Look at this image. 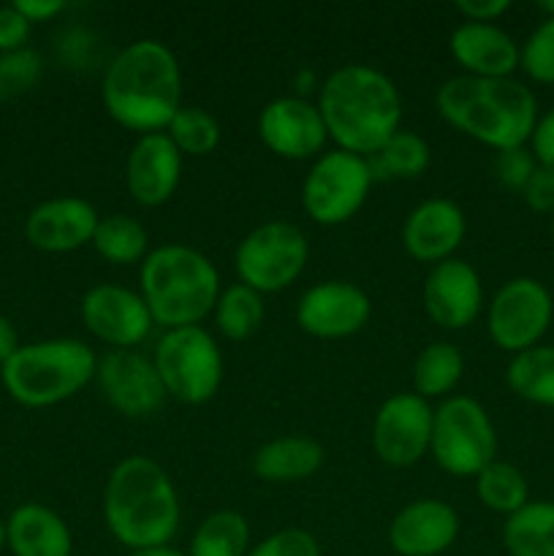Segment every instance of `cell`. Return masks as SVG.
I'll list each match as a JSON object with an SVG mask.
<instances>
[{"mask_svg": "<svg viewBox=\"0 0 554 556\" xmlns=\"http://www.w3.org/2000/svg\"><path fill=\"white\" fill-rule=\"evenodd\" d=\"M465 239V215L445 199L424 201L411 212L402 228L405 250L416 261H445Z\"/></svg>", "mask_w": 554, "mask_h": 556, "instance_id": "obj_21", "label": "cell"}, {"mask_svg": "<svg viewBox=\"0 0 554 556\" xmlns=\"http://www.w3.org/2000/svg\"><path fill=\"white\" fill-rule=\"evenodd\" d=\"M538 9H541V11H546L549 16H554V3H538Z\"/></svg>", "mask_w": 554, "mask_h": 556, "instance_id": "obj_45", "label": "cell"}, {"mask_svg": "<svg viewBox=\"0 0 554 556\" xmlns=\"http://www.w3.org/2000/svg\"><path fill=\"white\" fill-rule=\"evenodd\" d=\"M98 228V215L87 201L65 195L38 204L27 217L25 233L33 248L47 253H68L92 242Z\"/></svg>", "mask_w": 554, "mask_h": 556, "instance_id": "obj_19", "label": "cell"}, {"mask_svg": "<svg viewBox=\"0 0 554 556\" xmlns=\"http://www.w3.org/2000/svg\"><path fill=\"white\" fill-rule=\"evenodd\" d=\"M552 237H554V215H552Z\"/></svg>", "mask_w": 554, "mask_h": 556, "instance_id": "obj_47", "label": "cell"}, {"mask_svg": "<svg viewBox=\"0 0 554 556\" xmlns=\"http://www.w3.org/2000/svg\"><path fill=\"white\" fill-rule=\"evenodd\" d=\"M92 244L112 264H136L147 253V231L134 217L112 215L98 220Z\"/></svg>", "mask_w": 554, "mask_h": 556, "instance_id": "obj_30", "label": "cell"}, {"mask_svg": "<svg viewBox=\"0 0 554 556\" xmlns=\"http://www.w3.org/2000/svg\"><path fill=\"white\" fill-rule=\"evenodd\" d=\"M96 367V353L79 340L33 342L3 364V383L20 405L49 407L74 396Z\"/></svg>", "mask_w": 554, "mask_h": 556, "instance_id": "obj_6", "label": "cell"}, {"mask_svg": "<svg viewBox=\"0 0 554 556\" xmlns=\"http://www.w3.org/2000/svg\"><path fill=\"white\" fill-rule=\"evenodd\" d=\"M326 134L345 152L369 157L400 130L402 101L394 81L369 65H342L320 87Z\"/></svg>", "mask_w": 554, "mask_h": 556, "instance_id": "obj_1", "label": "cell"}, {"mask_svg": "<svg viewBox=\"0 0 554 556\" xmlns=\"http://www.w3.org/2000/svg\"><path fill=\"white\" fill-rule=\"evenodd\" d=\"M459 532V519L451 505L440 500H418L391 521V548L402 556H435L451 546Z\"/></svg>", "mask_w": 554, "mask_h": 556, "instance_id": "obj_20", "label": "cell"}, {"mask_svg": "<svg viewBox=\"0 0 554 556\" xmlns=\"http://www.w3.org/2000/svg\"><path fill=\"white\" fill-rule=\"evenodd\" d=\"M27 36H30V22L14 5L0 9V52H16L27 41Z\"/></svg>", "mask_w": 554, "mask_h": 556, "instance_id": "obj_39", "label": "cell"}, {"mask_svg": "<svg viewBox=\"0 0 554 556\" xmlns=\"http://www.w3.org/2000/svg\"><path fill=\"white\" fill-rule=\"evenodd\" d=\"M373 179H411L429 166V144L413 130H396L375 155L367 157Z\"/></svg>", "mask_w": 554, "mask_h": 556, "instance_id": "obj_27", "label": "cell"}, {"mask_svg": "<svg viewBox=\"0 0 554 556\" xmlns=\"http://www.w3.org/2000/svg\"><path fill=\"white\" fill-rule=\"evenodd\" d=\"M476 489H478V497H481V503L487 505L489 510H494V514H505V516L525 508L527 494H530L525 476H521L514 465H505V462H498V459L478 472Z\"/></svg>", "mask_w": 554, "mask_h": 556, "instance_id": "obj_31", "label": "cell"}, {"mask_svg": "<svg viewBox=\"0 0 554 556\" xmlns=\"http://www.w3.org/2000/svg\"><path fill=\"white\" fill-rule=\"evenodd\" d=\"M519 65L541 85H554V16H546L527 38L519 52Z\"/></svg>", "mask_w": 554, "mask_h": 556, "instance_id": "obj_35", "label": "cell"}, {"mask_svg": "<svg viewBox=\"0 0 554 556\" xmlns=\"http://www.w3.org/2000/svg\"><path fill=\"white\" fill-rule=\"evenodd\" d=\"M462 353L449 342H435L424 348L413 367V383H416L418 396H443L445 391L454 389L462 378Z\"/></svg>", "mask_w": 554, "mask_h": 556, "instance_id": "obj_28", "label": "cell"}, {"mask_svg": "<svg viewBox=\"0 0 554 556\" xmlns=\"http://www.w3.org/2000/svg\"><path fill=\"white\" fill-rule=\"evenodd\" d=\"M5 543L14 556H71V532L54 510L22 505L5 525Z\"/></svg>", "mask_w": 554, "mask_h": 556, "instance_id": "obj_23", "label": "cell"}, {"mask_svg": "<svg viewBox=\"0 0 554 556\" xmlns=\"http://www.w3.org/2000/svg\"><path fill=\"white\" fill-rule=\"evenodd\" d=\"M179 174H182V152L163 130L141 136L125 163V185L141 206L166 204L177 190Z\"/></svg>", "mask_w": 554, "mask_h": 556, "instance_id": "obj_17", "label": "cell"}, {"mask_svg": "<svg viewBox=\"0 0 554 556\" xmlns=\"http://www.w3.org/2000/svg\"><path fill=\"white\" fill-rule=\"evenodd\" d=\"M130 556H185L168 546H158V548H141V552H134Z\"/></svg>", "mask_w": 554, "mask_h": 556, "instance_id": "obj_44", "label": "cell"}, {"mask_svg": "<svg viewBox=\"0 0 554 556\" xmlns=\"http://www.w3.org/2000/svg\"><path fill=\"white\" fill-rule=\"evenodd\" d=\"M536 155L527 152L525 147H514V150L498 152V161H494V172L498 179L511 190H525V185L530 182V177L536 174Z\"/></svg>", "mask_w": 554, "mask_h": 556, "instance_id": "obj_36", "label": "cell"}, {"mask_svg": "<svg viewBox=\"0 0 554 556\" xmlns=\"http://www.w3.org/2000/svg\"><path fill=\"white\" fill-rule=\"evenodd\" d=\"M324 465V448L310 438H277L255 454V476L272 483L304 481Z\"/></svg>", "mask_w": 554, "mask_h": 556, "instance_id": "obj_24", "label": "cell"}, {"mask_svg": "<svg viewBox=\"0 0 554 556\" xmlns=\"http://www.w3.org/2000/svg\"><path fill=\"white\" fill-rule=\"evenodd\" d=\"M552 324V296L530 277L505 282L489 307V334L503 351L521 353L536 348Z\"/></svg>", "mask_w": 554, "mask_h": 556, "instance_id": "obj_11", "label": "cell"}, {"mask_svg": "<svg viewBox=\"0 0 554 556\" xmlns=\"http://www.w3.org/2000/svg\"><path fill=\"white\" fill-rule=\"evenodd\" d=\"M168 139L185 155H210L221 141V125L199 106H179L168 123Z\"/></svg>", "mask_w": 554, "mask_h": 556, "instance_id": "obj_33", "label": "cell"}, {"mask_svg": "<svg viewBox=\"0 0 554 556\" xmlns=\"http://www.w3.org/2000/svg\"><path fill=\"white\" fill-rule=\"evenodd\" d=\"M511 556H554V503H527L503 530Z\"/></svg>", "mask_w": 554, "mask_h": 556, "instance_id": "obj_25", "label": "cell"}, {"mask_svg": "<svg viewBox=\"0 0 554 556\" xmlns=\"http://www.w3.org/2000/svg\"><path fill=\"white\" fill-rule=\"evenodd\" d=\"M435 462L451 476H478L498 454V434L487 410L470 396H451L432 418Z\"/></svg>", "mask_w": 554, "mask_h": 556, "instance_id": "obj_7", "label": "cell"}, {"mask_svg": "<svg viewBox=\"0 0 554 556\" xmlns=\"http://www.w3.org/2000/svg\"><path fill=\"white\" fill-rule=\"evenodd\" d=\"M369 299L362 288L351 282H320L310 288L297 309V320L307 334L320 340L351 337L367 324Z\"/></svg>", "mask_w": 554, "mask_h": 556, "instance_id": "obj_15", "label": "cell"}, {"mask_svg": "<svg viewBox=\"0 0 554 556\" xmlns=\"http://www.w3.org/2000/svg\"><path fill=\"white\" fill-rule=\"evenodd\" d=\"M532 155L538 166L554 168V109L543 119H538L532 130Z\"/></svg>", "mask_w": 554, "mask_h": 556, "instance_id": "obj_40", "label": "cell"}, {"mask_svg": "<svg viewBox=\"0 0 554 556\" xmlns=\"http://www.w3.org/2000/svg\"><path fill=\"white\" fill-rule=\"evenodd\" d=\"M182 74L161 41H134L125 47L103 76V103L128 130L161 134L179 112Z\"/></svg>", "mask_w": 554, "mask_h": 556, "instance_id": "obj_2", "label": "cell"}, {"mask_svg": "<svg viewBox=\"0 0 554 556\" xmlns=\"http://www.w3.org/2000/svg\"><path fill=\"white\" fill-rule=\"evenodd\" d=\"M259 134L275 155L288 161L313 157L329 136L318 106L302 98H277L266 103L259 117Z\"/></svg>", "mask_w": 554, "mask_h": 556, "instance_id": "obj_16", "label": "cell"}, {"mask_svg": "<svg viewBox=\"0 0 554 556\" xmlns=\"http://www.w3.org/2000/svg\"><path fill=\"white\" fill-rule=\"evenodd\" d=\"M3 543H5V525L0 521V548H3Z\"/></svg>", "mask_w": 554, "mask_h": 556, "instance_id": "obj_46", "label": "cell"}, {"mask_svg": "<svg viewBox=\"0 0 554 556\" xmlns=\"http://www.w3.org/2000/svg\"><path fill=\"white\" fill-rule=\"evenodd\" d=\"M307 239L291 223H264L237 248V271L248 288L275 293L291 286L307 264Z\"/></svg>", "mask_w": 554, "mask_h": 556, "instance_id": "obj_10", "label": "cell"}, {"mask_svg": "<svg viewBox=\"0 0 554 556\" xmlns=\"http://www.w3.org/2000/svg\"><path fill=\"white\" fill-rule=\"evenodd\" d=\"M16 351H20V342H16L14 326L0 315V364L9 362Z\"/></svg>", "mask_w": 554, "mask_h": 556, "instance_id": "obj_43", "label": "cell"}, {"mask_svg": "<svg viewBox=\"0 0 554 556\" xmlns=\"http://www.w3.org/2000/svg\"><path fill=\"white\" fill-rule=\"evenodd\" d=\"M155 369L166 394L185 405L212 400L223 378V358L210 331L201 326L168 329L155 351Z\"/></svg>", "mask_w": 554, "mask_h": 556, "instance_id": "obj_8", "label": "cell"}, {"mask_svg": "<svg viewBox=\"0 0 554 556\" xmlns=\"http://www.w3.org/2000/svg\"><path fill=\"white\" fill-rule=\"evenodd\" d=\"M221 277L215 266L185 244L152 250L141 264V299L152 320L172 329L196 326L217 307Z\"/></svg>", "mask_w": 554, "mask_h": 556, "instance_id": "obj_5", "label": "cell"}, {"mask_svg": "<svg viewBox=\"0 0 554 556\" xmlns=\"http://www.w3.org/2000/svg\"><path fill=\"white\" fill-rule=\"evenodd\" d=\"M521 193H525V201L530 210L543 212V215L552 212L554 215V168L538 166Z\"/></svg>", "mask_w": 554, "mask_h": 556, "instance_id": "obj_38", "label": "cell"}, {"mask_svg": "<svg viewBox=\"0 0 554 556\" xmlns=\"http://www.w3.org/2000/svg\"><path fill=\"white\" fill-rule=\"evenodd\" d=\"M508 386L532 405L554 407V348H530L508 364Z\"/></svg>", "mask_w": 554, "mask_h": 556, "instance_id": "obj_26", "label": "cell"}, {"mask_svg": "<svg viewBox=\"0 0 554 556\" xmlns=\"http://www.w3.org/2000/svg\"><path fill=\"white\" fill-rule=\"evenodd\" d=\"M14 9L20 11L27 22H43L63 11V0H16Z\"/></svg>", "mask_w": 554, "mask_h": 556, "instance_id": "obj_42", "label": "cell"}, {"mask_svg": "<svg viewBox=\"0 0 554 556\" xmlns=\"http://www.w3.org/2000/svg\"><path fill=\"white\" fill-rule=\"evenodd\" d=\"M41 76V58L33 49L0 54V103L30 90Z\"/></svg>", "mask_w": 554, "mask_h": 556, "instance_id": "obj_34", "label": "cell"}, {"mask_svg": "<svg viewBox=\"0 0 554 556\" xmlns=\"http://www.w3.org/2000/svg\"><path fill=\"white\" fill-rule=\"evenodd\" d=\"M438 112L445 123L498 152L525 147L538 125V103L530 87L511 79L456 76L438 90Z\"/></svg>", "mask_w": 554, "mask_h": 556, "instance_id": "obj_3", "label": "cell"}, {"mask_svg": "<svg viewBox=\"0 0 554 556\" xmlns=\"http://www.w3.org/2000/svg\"><path fill=\"white\" fill-rule=\"evenodd\" d=\"M85 326L117 351L139 345L152 329V315L144 299L119 286H96L81 299Z\"/></svg>", "mask_w": 554, "mask_h": 556, "instance_id": "obj_14", "label": "cell"}, {"mask_svg": "<svg viewBox=\"0 0 554 556\" xmlns=\"http://www.w3.org/2000/svg\"><path fill=\"white\" fill-rule=\"evenodd\" d=\"M432 418L427 400L418 394H396L383 402L373 429L375 454L391 467H411L432 443Z\"/></svg>", "mask_w": 554, "mask_h": 556, "instance_id": "obj_12", "label": "cell"}, {"mask_svg": "<svg viewBox=\"0 0 554 556\" xmlns=\"http://www.w3.org/2000/svg\"><path fill=\"white\" fill-rule=\"evenodd\" d=\"M98 383L106 400L128 418L155 416L166 402V389L155 362L136 351H112L98 362Z\"/></svg>", "mask_w": 554, "mask_h": 556, "instance_id": "obj_13", "label": "cell"}, {"mask_svg": "<svg viewBox=\"0 0 554 556\" xmlns=\"http://www.w3.org/2000/svg\"><path fill=\"white\" fill-rule=\"evenodd\" d=\"M215 318L228 340H248V337L259 329L261 320H264V302H261V293L248 288L244 282L226 288L223 296L217 299Z\"/></svg>", "mask_w": 554, "mask_h": 556, "instance_id": "obj_32", "label": "cell"}, {"mask_svg": "<svg viewBox=\"0 0 554 556\" xmlns=\"http://www.w3.org/2000/svg\"><path fill=\"white\" fill-rule=\"evenodd\" d=\"M250 556H320V546L310 532L282 530L277 535L266 538Z\"/></svg>", "mask_w": 554, "mask_h": 556, "instance_id": "obj_37", "label": "cell"}, {"mask_svg": "<svg viewBox=\"0 0 554 556\" xmlns=\"http://www.w3.org/2000/svg\"><path fill=\"white\" fill-rule=\"evenodd\" d=\"M508 0H459L456 11L467 16V22H483V25H492L500 14L508 11Z\"/></svg>", "mask_w": 554, "mask_h": 556, "instance_id": "obj_41", "label": "cell"}, {"mask_svg": "<svg viewBox=\"0 0 554 556\" xmlns=\"http://www.w3.org/2000/svg\"><path fill=\"white\" fill-rule=\"evenodd\" d=\"M248 541V521L234 510H217L196 530L190 556H242Z\"/></svg>", "mask_w": 554, "mask_h": 556, "instance_id": "obj_29", "label": "cell"}, {"mask_svg": "<svg viewBox=\"0 0 554 556\" xmlns=\"http://www.w3.org/2000/svg\"><path fill=\"white\" fill-rule=\"evenodd\" d=\"M451 54L470 76L483 79H505L519 65V47L514 38L498 25L483 22H465L451 36Z\"/></svg>", "mask_w": 554, "mask_h": 556, "instance_id": "obj_22", "label": "cell"}, {"mask_svg": "<svg viewBox=\"0 0 554 556\" xmlns=\"http://www.w3.org/2000/svg\"><path fill=\"white\" fill-rule=\"evenodd\" d=\"M103 516L123 546H166L179 525V503L166 470L147 456H128L112 470L103 492Z\"/></svg>", "mask_w": 554, "mask_h": 556, "instance_id": "obj_4", "label": "cell"}, {"mask_svg": "<svg viewBox=\"0 0 554 556\" xmlns=\"http://www.w3.org/2000/svg\"><path fill=\"white\" fill-rule=\"evenodd\" d=\"M424 309L443 329H465L481 309V280L465 261L445 258L424 282Z\"/></svg>", "mask_w": 554, "mask_h": 556, "instance_id": "obj_18", "label": "cell"}, {"mask_svg": "<svg viewBox=\"0 0 554 556\" xmlns=\"http://www.w3.org/2000/svg\"><path fill=\"white\" fill-rule=\"evenodd\" d=\"M369 185L373 172L367 157L345 150L326 152L304 179V210L320 226H340L362 210Z\"/></svg>", "mask_w": 554, "mask_h": 556, "instance_id": "obj_9", "label": "cell"}]
</instances>
